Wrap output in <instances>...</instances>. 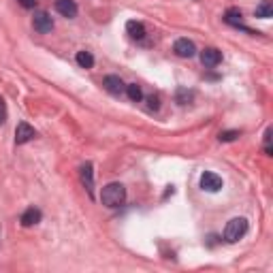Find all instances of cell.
Instances as JSON below:
<instances>
[{"mask_svg":"<svg viewBox=\"0 0 273 273\" xmlns=\"http://www.w3.org/2000/svg\"><path fill=\"white\" fill-rule=\"evenodd\" d=\"M126 201V188L120 184V181H111L105 188L100 190V203L109 207V209H115V207H122Z\"/></svg>","mask_w":273,"mask_h":273,"instance_id":"obj_1","label":"cell"},{"mask_svg":"<svg viewBox=\"0 0 273 273\" xmlns=\"http://www.w3.org/2000/svg\"><path fill=\"white\" fill-rule=\"evenodd\" d=\"M245 233H248V220L245 218H233L224 228V239L228 243H237L241 237H245Z\"/></svg>","mask_w":273,"mask_h":273,"instance_id":"obj_2","label":"cell"},{"mask_svg":"<svg viewBox=\"0 0 273 273\" xmlns=\"http://www.w3.org/2000/svg\"><path fill=\"white\" fill-rule=\"evenodd\" d=\"M32 26L38 34H47V32L54 30V19H51V15L47 11H36L34 17H32Z\"/></svg>","mask_w":273,"mask_h":273,"instance_id":"obj_3","label":"cell"},{"mask_svg":"<svg viewBox=\"0 0 273 273\" xmlns=\"http://www.w3.org/2000/svg\"><path fill=\"white\" fill-rule=\"evenodd\" d=\"M36 137V131L28 124V122H19L17 128H15V143L17 145H24V143H28Z\"/></svg>","mask_w":273,"mask_h":273,"instance_id":"obj_4","label":"cell"},{"mask_svg":"<svg viewBox=\"0 0 273 273\" xmlns=\"http://www.w3.org/2000/svg\"><path fill=\"white\" fill-rule=\"evenodd\" d=\"M201 188L207 190V192H218L220 188H222V177L212 173V171H205L201 175Z\"/></svg>","mask_w":273,"mask_h":273,"instance_id":"obj_5","label":"cell"},{"mask_svg":"<svg viewBox=\"0 0 273 273\" xmlns=\"http://www.w3.org/2000/svg\"><path fill=\"white\" fill-rule=\"evenodd\" d=\"M201 62H203V67L214 69V67H218V64L222 62V54H220L216 47H205L201 51Z\"/></svg>","mask_w":273,"mask_h":273,"instance_id":"obj_6","label":"cell"},{"mask_svg":"<svg viewBox=\"0 0 273 273\" xmlns=\"http://www.w3.org/2000/svg\"><path fill=\"white\" fill-rule=\"evenodd\" d=\"M102 88L107 90L109 94H113V96H120L124 90H126V86H124V81L120 79L118 75H107L105 79H102Z\"/></svg>","mask_w":273,"mask_h":273,"instance_id":"obj_7","label":"cell"},{"mask_svg":"<svg viewBox=\"0 0 273 273\" xmlns=\"http://www.w3.org/2000/svg\"><path fill=\"white\" fill-rule=\"evenodd\" d=\"M173 49H175V54L179 58H192L194 54H197V47H194V43L188 41V38H177Z\"/></svg>","mask_w":273,"mask_h":273,"instance_id":"obj_8","label":"cell"},{"mask_svg":"<svg viewBox=\"0 0 273 273\" xmlns=\"http://www.w3.org/2000/svg\"><path fill=\"white\" fill-rule=\"evenodd\" d=\"M81 181H83L90 197H94V166H92V162H86L81 166Z\"/></svg>","mask_w":273,"mask_h":273,"instance_id":"obj_9","label":"cell"},{"mask_svg":"<svg viewBox=\"0 0 273 273\" xmlns=\"http://www.w3.org/2000/svg\"><path fill=\"white\" fill-rule=\"evenodd\" d=\"M41 218H43L41 209H36V207H28V209L22 214L19 222H22V226H34V224L41 222Z\"/></svg>","mask_w":273,"mask_h":273,"instance_id":"obj_10","label":"cell"},{"mask_svg":"<svg viewBox=\"0 0 273 273\" xmlns=\"http://www.w3.org/2000/svg\"><path fill=\"white\" fill-rule=\"evenodd\" d=\"M224 22L226 24H230V26H237V28H243V30H248L243 26V13L239 11V9H228L226 13H224ZM250 34H256V32H252V30H248Z\"/></svg>","mask_w":273,"mask_h":273,"instance_id":"obj_11","label":"cell"},{"mask_svg":"<svg viewBox=\"0 0 273 273\" xmlns=\"http://www.w3.org/2000/svg\"><path fill=\"white\" fill-rule=\"evenodd\" d=\"M56 11L64 17H75L77 15V5L75 0H56Z\"/></svg>","mask_w":273,"mask_h":273,"instance_id":"obj_12","label":"cell"},{"mask_svg":"<svg viewBox=\"0 0 273 273\" xmlns=\"http://www.w3.org/2000/svg\"><path fill=\"white\" fill-rule=\"evenodd\" d=\"M126 32L131 34V38H135V41H141L143 36H145V26H143L141 22H128L126 24Z\"/></svg>","mask_w":273,"mask_h":273,"instance_id":"obj_13","label":"cell"},{"mask_svg":"<svg viewBox=\"0 0 273 273\" xmlns=\"http://www.w3.org/2000/svg\"><path fill=\"white\" fill-rule=\"evenodd\" d=\"M254 15H256V17H261V19H269V17L273 15V5H271V0H263V3L256 7Z\"/></svg>","mask_w":273,"mask_h":273,"instance_id":"obj_14","label":"cell"},{"mask_svg":"<svg viewBox=\"0 0 273 273\" xmlns=\"http://www.w3.org/2000/svg\"><path fill=\"white\" fill-rule=\"evenodd\" d=\"M75 60H77V64H79L81 69H92L94 67V56L90 54V51H77Z\"/></svg>","mask_w":273,"mask_h":273,"instance_id":"obj_15","label":"cell"},{"mask_svg":"<svg viewBox=\"0 0 273 273\" xmlns=\"http://www.w3.org/2000/svg\"><path fill=\"white\" fill-rule=\"evenodd\" d=\"M126 94H128V98H131L133 102H139L143 98V92H141V88L137 83H128L126 86Z\"/></svg>","mask_w":273,"mask_h":273,"instance_id":"obj_16","label":"cell"},{"mask_svg":"<svg viewBox=\"0 0 273 273\" xmlns=\"http://www.w3.org/2000/svg\"><path fill=\"white\" fill-rule=\"evenodd\" d=\"M158 107H160V98L152 94V96L148 98V109H150V111H158Z\"/></svg>","mask_w":273,"mask_h":273,"instance_id":"obj_17","label":"cell"},{"mask_svg":"<svg viewBox=\"0 0 273 273\" xmlns=\"http://www.w3.org/2000/svg\"><path fill=\"white\" fill-rule=\"evenodd\" d=\"M239 137V131H226V133H220V141H235Z\"/></svg>","mask_w":273,"mask_h":273,"instance_id":"obj_18","label":"cell"},{"mask_svg":"<svg viewBox=\"0 0 273 273\" xmlns=\"http://www.w3.org/2000/svg\"><path fill=\"white\" fill-rule=\"evenodd\" d=\"M7 122V105H5V100L0 98V124H5Z\"/></svg>","mask_w":273,"mask_h":273,"instance_id":"obj_19","label":"cell"},{"mask_svg":"<svg viewBox=\"0 0 273 273\" xmlns=\"http://www.w3.org/2000/svg\"><path fill=\"white\" fill-rule=\"evenodd\" d=\"M265 152L271 154V128H267V133H265Z\"/></svg>","mask_w":273,"mask_h":273,"instance_id":"obj_20","label":"cell"},{"mask_svg":"<svg viewBox=\"0 0 273 273\" xmlns=\"http://www.w3.org/2000/svg\"><path fill=\"white\" fill-rule=\"evenodd\" d=\"M17 3H19L24 9H34V7H36V0H17Z\"/></svg>","mask_w":273,"mask_h":273,"instance_id":"obj_21","label":"cell"}]
</instances>
